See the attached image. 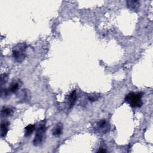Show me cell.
<instances>
[{
    "label": "cell",
    "instance_id": "obj_1",
    "mask_svg": "<svg viewBox=\"0 0 153 153\" xmlns=\"http://www.w3.org/2000/svg\"><path fill=\"white\" fill-rule=\"evenodd\" d=\"M142 96V93H135L131 92L126 95L125 98V101L132 108H140L143 105Z\"/></svg>",
    "mask_w": 153,
    "mask_h": 153
},
{
    "label": "cell",
    "instance_id": "obj_2",
    "mask_svg": "<svg viewBox=\"0 0 153 153\" xmlns=\"http://www.w3.org/2000/svg\"><path fill=\"white\" fill-rule=\"evenodd\" d=\"M26 48L27 46L25 43H19L13 47V57L17 62L21 63L25 60L26 57Z\"/></svg>",
    "mask_w": 153,
    "mask_h": 153
},
{
    "label": "cell",
    "instance_id": "obj_3",
    "mask_svg": "<svg viewBox=\"0 0 153 153\" xmlns=\"http://www.w3.org/2000/svg\"><path fill=\"white\" fill-rule=\"evenodd\" d=\"M46 123L45 122H42L37 129L34 139L33 141V143L35 146H40L46 138Z\"/></svg>",
    "mask_w": 153,
    "mask_h": 153
},
{
    "label": "cell",
    "instance_id": "obj_4",
    "mask_svg": "<svg viewBox=\"0 0 153 153\" xmlns=\"http://www.w3.org/2000/svg\"><path fill=\"white\" fill-rule=\"evenodd\" d=\"M97 130H99L100 133H106L109 130V126L105 120H102L96 123Z\"/></svg>",
    "mask_w": 153,
    "mask_h": 153
},
{
    "label": "cell",
    "instance_id": "obj_5",
    "mask_svg": "<svg viewBox=\"0 0 153 153\" xmlns=\"http://www.w3.org/2000/svg\"><path fill=\"white\" fill-rule=\"evenodd\" d=\"M126 3L128 8L133 11L137 10L140 5V3L138 1H134V0H128Z\"/></svg>",
    "mask_w": 153,
    "mask_h": 153
},
{
    "label": "cell",
    "instance_id": "obj_6",
    "mask_svg": "<svg viewBox=\"0 0 153 153\" xmlns=\"http://www.w3.org/2000/svg\"><path fill=\"white\" fill-rule=\"evenodd\" d=\"M76 99H77V95H76L75 90H74L71 93V94L69 95L68 98L70 108H72L74 107L76 102Z\"/></svg>",
    "mask_w": 153,
    "mask_h": 153
},
{
    "label": "cell",
    "instance_id": "obj_7",
    "mask_svg": "<svg viewBox=\"0 0 153 153\" xmlns=\"http://www.w3.org/2000/svg\"><path fill=\"white\" fill-rule=\"evenodd\" d=\"M63 131V125L61 123L57 124V125L55 127V128L53 129L52 133L53 135L55 137H59Z\"/></svg>",
    "mask_w": 153,
    "mask_h": 153
},
{
    "label": "cell",
    "instance_id": "obj_8",
    "mask_svg": "<svg viewBox=\"0 0 153 153\" xmlns=\"http://www.w3.org/2000/svg\"><path fill=\"white\" fill-rule=\"evenodd\" d=\"M10 123L8 122H3L1 125V137H5L8 131V127Z\"/></svg>",
    "mask_w": 153,
    "mask_h": 153
},
{
    "label": "cell",
    "instance_id": "obj_9",
    "mask_svg": "<svg viewBox=\"0 0 153 153\" xmlns=\"http://www.w3.org/2000/svg\"><path fill=\"white\" fill-rule=\"evenodd\" d=\"M13 113V109L10 108L8 107H3L1 109V116L4 117H9L12 115Z\"/></svg>",
    "mask_w": 153,
    "mask_h": 153
},
{
    "label": "cell",
    "instance_id": "obj_10",
    "mask_svg": "<svg viewBox=\"0 0 153 153\" xmlns=\"http://www.w3.org/2000/svg\"><path fill=\"white\" fill-rule=\"evenodd\" d=\"M36 129V125L29 124L25 127V137H29L34 132Z\"/></svg>",
    "mask_w": 153,
    "mask_h": 153
},
{
    "label": "cell",
    "instance_id": "obj_11",
    "mask_svg": "<svg viewBox=\"0 0 153 153\" xmlns=\"http://www.w3.org/2000/svg\"><path fill=\"white\" fill-rule=\"evenodd\" d=\"M19 87H20V81L19 82L14 81L11 84L8 90H9L10 93H16L19 89Z\"/></svg>",
    "mask_w": 153,
    "mask_h": 153
},
{
    "label": "cell",
    "instance_id": "obj_12",
    "mask_svg": "<svg viewBox=\"0 0 153 153\" xmlns=\"http://www.w3.org/2000/svg\"><path fill=\"white\" fill-rule=\"evenodd\" d=\"M10 92L8 89H3L1 90V96L2 98H6L8 96H9L10 94Z\"/></svg>",
    "mask_w": 153,
    "mask_h": 153
},
{
    "label": "cell",
    "instance_id": "obj_13",
    "mask_svg": "<svg viewBox=\"0 0 153 153\" xmlns=\"http://www.w3.org/2000/svg\"><path fill=\"white\" fill-rule=\"evenodd\" d=\"M8 80V75L6 74H3L1 75V86L4 84H5L7 83V81Z\"/></svg>",
    "mask_w": 153,
    "mask_h": 153
},
{
    "label": "cell",
    "instance_id": "obj_14",
    "mask_svg": "<svg viewBox=\"0 0 153 153\" xmlns=\"http://www.w3.org/2000/svg\"><path fill=\"white\" fill-rule=\"evenodd\" d=\"M107 151L105 150H100L99 151H98L99 152H105Z\"/></svg>",
    "mask_w": 153,
    "mask_h": 153
}]
</instances>
